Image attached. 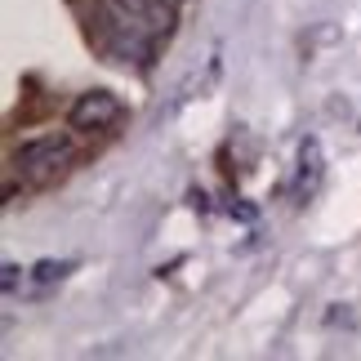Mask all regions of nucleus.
Returning a JSON list of instances; mask_svg holds the SVG:
<instances>
[{
    "mask_svg": "<svg viewBox=\"0 0 361 361\" xmlns=\"http://www.w3.org/2000/svg\"><path fill=\"white\" fill-rule=\"evenodd\" d=\"M317 183H322V143L303 138L299 143V170H295V197L303 201L308 192H317Z\"/></svg>",
    "mask_w": 361,
    "mask_h": 361,
    "instance_id": "20e7f679",
    "label": "nucleus"
},
{
    "mask_svg": "<svg viewBox=\"0 0 361 361\" xmlns=\"http://www.w3.org/2000/svg\"><path fill=\"white\" fill-rule=\"evenodd\" d=\"M116 121H121V103H116V94H107V90L80 94V99L72 103V112H67V125H72V130H80V134L112 130Z\"/></svg>",
    "mask_w": 361,
    "mask_h": 361,
    "instance_id": "7ed1b4c3",
    "label": "nucleus"
},
{
    "mask_svg": "<svg viewBox=\"0 0 361 361\" xmlns=\"http://www.w3.org/2000/svg\"><path fill=\"white\" fill-rule=\"evenodd\" d=\"M72 268H76L72 259H59V263H54V259H40L36 268H32V276H36L40 286H54V281H63V276L72 272Z\"/></svg>",
    "mask_w": 361,
    "mask_h": 361,
    "instance_id": "39448f33",
    "label": "nucleus"
},
{
    "mask_svg": "<svg viewBox=\"0 0 361 361\" xmlns=\"http://www.w3.org/2000/svg\"><path fill=\"white\" fill-rule=\"evenodd\" d=\"M112 27L143 49V32H170V0H107Z\"/></svg>",
    "mask_w": 361,
    "mask_h": 361,
    "instance_id": "f03ea898",
    "label": "nucleus"
},
{
    "mask_svg": "<svg viewBox=\"0 0 361 361\" xmlns=\"http://www.w3.org/2000/svg\"><path fill=\"white\" fill-rule=\"evenodd\" d=\"M170 5H178V0H170Z\"/></svg>",
    "mask_w": 361,
    "mask_h": 361,
    "instance_id": "0eeeda50",
    "label": "nucleus"
},
{
    "mask_svg": "<svg viewBox=\"0 0 361 361\" xmlns=\"http://www.w3.org/2000/svg\"><path fill=\"white\" fill-rule=\"evenodd\" d=\"M76 165V143L63 134H45V138H27L13 147V170L27 183H54Z\"/></svg>",
    "mask_w": 361,
    "mask_h": 361,
    "instance_id": "f257e3e1",
    "label": "nucleus"
},
{
    "mask_svg": "<svg viewBox=\"0 0 361 361\" xmlns=\"http://www.w3.org/2000/svg\"><path fill=\"white\" fill-rule=\"evenodd\" d=\"M18 263H5V268H0V286H5V295H13V290H18Z\"/></svg>",
    "mask_w": 361,
    "mask_h": 361,
    "instance_id": "423d86ee",
    "label": "nucleus"
}]
</instances>
